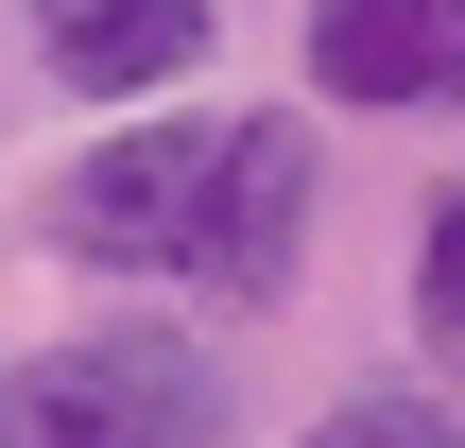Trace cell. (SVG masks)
Wrapping results in <instances>:
<instances>
[{
  "label": "cell",
  "mask_w": 465,
  "mask_h": 448,
  "mask_svg": "<svg viewBox=\"0 0 465 448\" xmlns=\"http://www.w3.org/2000/svg\"><path fill=\"white\" fill-rule=\"evenodd\" d=\"M311 224H328V121L311 104H224V86L86 121L35 173V242L69 276L190 294V311H276L311 276Z\"/></svg>",
  "instance_id": "6da1fadb"
},
{
  "label": "cell",
  "mask_w": 465,
  "mask_h": 448,
  "mask_svg": "<svg viewBox=\"0 0 465 448\" xmlns=\"http://www.w3.org/2000/svg\"><path fill=\"white\" fill-rule=\"evenodd\" d=\"M0 448H242V363L190 311H104L0 363Z\"/></svg>",
  "instance_id": "7a4b0ae2"
},
{
  "label": "cell",
  "mask_w": 465,
  "mask_h": 448,
  "mask_svg": "<svg viewBox=\"0 0 465 448\" xmlns=\"http://www.w3.org/2000/svg\"><path fill=\"white\" fill-rule=\"evenodd\" d=\"M311 121H465V0H293Z\"/></svg>",
  "instance_id": "3957f363"
},
{
  "label": "cell",
  "mask_w": 465,
  "mask_h": 448,
  "mask_svg": "<svg viewBox=\"0 0 465 448\" xmlns=\"http://www.w3.org/2000/svg\"><path fill=\"white\" fill-rule=\"evenodd\" d=\"M17 52L52 104L86 121H138V104H190L207 52H224V0H17Z\"/></svg>",
  "instance_id": "277c9868"
},
{
  "label": "cell",
  "mask_w": 465,
  "mask_h": 448,
  "mask_svg": "<svg viewBox=\"0 0 465 448\" xmlns=\"http://www.w3.org/2000/svg\"><path fill=\"white\" fill-rule=\"evenodd\" d=\"M397 311H414V363L465 397V173L414 190V259H397Z\"/></svg>",
  "instance_id": "5b68a950"
},
{
  "label": "cell",
  "mask_w": 465,
  "mask_h": 448,
  "mask_svg": "<svg viewBox=\"0 0 465 448\" xmlns=\"http://www.w3.org/2000/svg\"><path fill=\"white\" fill-rule=\"evenodd\" d=\"M293 448H465V397L449 380H362V397H328Z\"/></svg>",
  "instance_id": "8992f818"
}]
</instances>
